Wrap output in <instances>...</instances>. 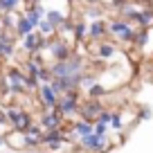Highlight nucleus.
Listing matches in <instances>:
<instances>
[{
  "mask_svg": "<svg viewBox=\"0 0 153 153\" xmlns=\"http://www.w3.org/2000/svg\"><path fill=\"white\" fill-rule=\"evenodd\" d=\"M83 63L86 61H83L81 54L72 52L63 61H54L50 65V72H52V76H70V74H76V72H83Z\"/></svg>",
  "mask_w": 153,
  "mask_h": 153,
  "instance_id": "1",
  "label": "nucleus"
},
{
  "mask_svg": "<svg viewBox=\"0 0 153 153\" xmlns=\"http://www.w3.org/2000/svg\"><path fill=\"white\" fill-rule=\"evenodd\" d=\"M104 34H106V23H104L101 18H95V20L90 23V36L95 38V41H99Z\"/></svg>",
  "mask_w": 153,
  "mask_h": 153,
  "instance_id": "14",
  "label": "nucleus"
},
{
  "mask_svg": "<svg viewBox=\"0 0 153 153\" xmlns=\"http://www.w3.org/2000/svg\"><path fill=\"white\" fill-rule=\"evenodd\" d=\"M45 146H48L50 151H61V149H63V142H61V140H52V142H45Z\"/></svg>",
  "mask_w": 153,
  "mask_h": 153,
  "instance_id": "25",
  "label": "nucleus"
},
{
  "mask_svg": "<svg viewBox=\"0 0 153 153\" xmlns=\"http://www.w3.org/2000/svg\"><path fill=\"white\" fill-rule=\"evenodd\" d=\"M48 48H50V54H52L56 61H63V59H68L72 54V48L61 36H56V41H52V43H48Z\"/></svg>",
  "mask_w": 153,
  "mask_h": 153,
  "instance_id": "9",
  "label": "nucleus"
},
{
  "mask_svg": "<svg viewBox=\"0 0 153 153\" xmlns=\"http://www.w3.org/2000/svg\"><path fill=\"white\" fill-rule=\"evenodd\" d=\"M48 45V41H45V36L41 32H29V34H25L23 36V48H25V52H29V54H36V52H41V50Z\"/></svg>",
  "mask_w": 153,
  "mask_h": 153,
  "instance_id": "6",
  "label": "nucleus"
},
{
  "mask_svg": "<svg viewBox=\"0 0 153 153\" xmlns=\"http://www.w3.org/2000/svg\"><path fill=\"white\" fill-rule=\"evenodd\" d=\"M115 56V48L110 43H99V48H97V59H101V61H108V59Z\"/></svg>",
  "mask_w": 153,
  "mask_h": 153,
  "instance_id": "15",
  "label": "nucleus"
},
{
  "mask_svg": "<svg viewBox=\"0 0 153 153\" xmlns=\"http://www.w3.org/2000/svg\"><path fill=\"white\" fill-rule=\"evenodd\" d=\"M61 122H63V117L59 113H54V110H48V113L43 115V122H41V126H43V131L45 128H61Z\"/></svg>",
  "mask_w": 153,
  "mask_h": 153,
  "instance_id": "11",
  "label": "nucleus"
},
{
  "mask_svg": "<svg viewBox=\"0 0 153 153\" xmlns=\"http://www.w3.org/2000/svg\"><path fill=\"white\" fill-rule=\"evenodd\" d=\"M20 5V0H0V9L2 11H16Z\"/></svg>",
  "mask_w": 153,
  "mask_h": 153,
  "instance_id": "24",
  "label": "nucleus"
},
{
  "mask_svg": "<svg viewBox=\"0 0 153 153\" xmlns=\"http://www.w3.org/2000/svg\"><path fill=\"white\" fill-rule=\"evenodd\" d=\"M108 128H115V131H122V128H124L122 110H110V122H108Z\"/></svg>",
  "mask_w": 153,
  "mask_h": 153,
  "instance_id": "17",
  "label": "nucleus"
},
{
  "mask_svg": "<svg viewBox=\"0 0 153 153\" xmlns=\"http://www.w3.org/2000/svg\"><path fill=\"white\" fill-rule=\"evenodd\" d=\"M113 5L117 7V9H124V7L128 5V0H113Z\"/></svg>",
  "mask_w": 153,
  "mask_h": 153,
  "instance_id": "27",
  "label": "nucleus"
},
{
  "mask_svg": "<svg viewBox=\"0 0 153 153\" xmlns=\"http://www.w3.org/2000/svg\"><path fill=\"white\" fill-rule=\"evenodd\" d=\"M54 110H56L61 117H68V115L76 113V110H79V95H76V90L63 92V97H59V99H56Z\"/></svg>",
  "mask_w": 153,
  "mask_h": 153,
  "instance_id": "2",
  "label": "nucleus"
},
{
  "mask_svg": "<svg viewBox=\"0 0 153 153\" xmlns=\"http://www.w3.org/2000/svg\"><path fill=\"white\" fill-rule=\"evenodd\" d=\"M32 29H36V27H34L25 16H20V18L16 20V34H18V36H25V34H29Z\"/></svg>",
  "mask_w": 153,
  "mask_h": 153,
  "instance_id": "16",
  "label": "nucleus"
},
{
  "mask_svg": "<svg viewBox=\"0 0 153 153\" xmlns=\"http://www.w3.org/2000/svg\"><path fill=\"white\" fill-rule=\"evenodd\" d=\"M70 133H74L76 137H83V135H90L92 133V124L88 120H81V122H76L74 126H70Z\"/></svg>",
  "mask_w": 153,
  "mask_h": 153,
  "instance_id": "13",
  "label": "nucleus"
},
{
  "mask_svg": "<svg viewBox=\"0 0 153 153\" xmlns=\"http://www.w3.org/2000/svg\"><path fill=\"white\" fill-rule=\"evenodd\" d=\"M79 144H81V149H86V151H92V153H101L106 151V146H108V140H106V135L101 137V135H83V137H79Z\"/></svg>",
  "mask_w": 153,
  "mask_h": 153,
  "instance_id": "7",
  "label": "nucleus"
},
{
  "mask_svg": "<svg viewBox=\"0 0 153 153\" xmlns=\"http://www.w3.org/2000/svg\"><path fill=\"white\" fill-rule=\"evenodd\" d=\"M104 92H106V88L101 86V83H92V86H88V97H90V99H101V97H104Z\"/></svg>",
  "mask_w": 153,
  "mask_h": 153,
  "instance_id": "20",
  "label": "nucleus"
},
{
  "mask_svg": "<svg viewBox=\"0 0 153 153\" xmlns=\"http://www.w3.org/2000/svg\"><path fill=\"white\" fill-rule=\"evenodd\" d=\"M79 110H81V120L92 122V120H97V115H99V110H101V101L99 99H90L83 106H79Z\"/></svg>",
  "mask_w": 153,
  "mask_h": 153,
  "instance_id": "10",
  "label": "nucleus"
},
{
  "mask_svg": "<svg viewBox=\"0 0 153 153\" xmlns=\"http://www.w3.org/2000/svg\"><path fill=\"white\" fill-rule=\"evenodd\" d=\"M36 27H38V32L43 34V36H45V34H48V36H52V34L56 32V27H54V25L50 23V20L45 18V16H43L41 20H38V25H36Z\"/></svg>",
  "mask_w": 153,
  "mask_h": 153,
  "instance_id": "18",
  "label": "nucleus"
},
{
  "mask_svg": "<svg viewBox=\"0 0 153 153\" xmlns=\"http://www.w3.org/2000/svg\"><path fill=\"white\" fill-rule=\"evenodd\" d=\"M5 79L9 81V90L11 92H25V90H29V76L25 74L23 70H18V68L7 70Z\"/></svg>",
  "mask_w": 153,
  "mask_h": 153,
  "instance_id": "4",
  "label": "nucleus"
},
{
  "mask_svg": "<svg viewBox=\"0 0 153 153\" xmlns=\"http://www.w3.org/2000/svg\"><path fill=\"white\" fill-rule=\"evenodd\" d=\"M7 120L11 122V126H14V131H25L29 124H32V117H29L27 110L18 108V106H11V108H7Z\"/></svg>",
  "mask_w": 153,
  "mask_h": 153,
  "instance_id": "5",
  "label": "nucleus"
},
{
  "mask_svg": "<svg viewBox=\"0 0 153 153\" xmlns=\"http://www.w3.org/2000/svg\"><path fill=\"white\" fill-rule=\"evenodd\" d=\"M56 99H59V95L52 90L50 83H41V86H38V101L45 106V110H54Z\"/></svg>",
  "mask_w": 153,
  "mask_h": 153,
  "instance_id": "8",
  "label": "nucleus"
},
{
  "mask_svg": "<svg viewBox=\"0 0 153 153\" xmlns=\"http://www.w3.org/2000/svg\"><path fill=\"white\" fill-rule=\"evenodd\" d=\"M36 81H38V83H50V81H52V72H50V68H45V65L38 68V72H36Z\"/></svg>",
  "mask_w": 153,
  "mask_h": 153,
  "instance_id": "22",
  "label": "nucleus"
},
{
  "mask_svg": "<svg viewBox=\"0 0 153 153\" xmlns=\"http://www.w3.org/2000/svg\"><path fill=\"white\" fill-rule=\"evenodd\" d=\"M45 18H48L50 23L54 25V27H59V25L65 20V16H63L61 11H56V9H50V11H45Z\"/></svg>",
  "mask_w": 153,
  "mask_h": 153,
  "instance_id": "19",
  "label": "nucleus"
},
{
  "mask_svg": "<svg viewBox=\"0 0 153 153\" xmlns=\"http://www.w3.org/2000/svg\"><path fill=\"white\" fill-rule=\"evenodd\" d=\"M92 133H95V135H101V137H104V135H108V124H106V122L95 120V122H92Z\"/></svg>",
  "mask_w": 153,
  "mask_h": 153,
  "instance_id": "23",
  "label": "nucleus"
},
{
  "mask_svg": "<svg viewBox=\"0 0 153 153\" xmlns=\"http://www.w3.org/2000/svg\"><path fill=\"white\" fill-rule=\"evenodd\" d=\"M2 144H5V135H0V146H2Z\"/></svg>",
  "mask_w": 153,
  "mask_h": 153,
  "instance_id": "28",
  "label": "nucleus"
},
{
  "mask_svg": "<svg viewBox=\"0 0 153 153\" xmlns=\"http://www.w3.org/2000/svg\"><path fill=\"white\" fill-rule=\"evenodd\" d=\"M151 108H146V106H144L142 110H140V115H137V120H151Z\"/></svg>",
  "mask_w": 153,
  "mask_h": 153,
  "instance_id": "26",
  "label": "nucleus"
},
{
  "mask_svg": "<svg viewBox=\"0 0 153 153\" xmlns=\"http://www.w3.org/2000/svg\"><path fill=\"white\" fill-rule=\"evenodd\" d=\"M106 32H110L115 38H120V41H133V34H135V29L128 25V20H124V18H113L108 25H106Z\"/></svg>",
  "mask_w": 153,
  "mask_h": 153,
  "instance_id": "3",
  "label": "nucleus"
},
{
  "mask_svg": "<svg viewBox=\"0 0 153 153\" xmlns=\"http://www.w3.org/2000/svg\"><path fill=\"white\" fill-rule=\"evenodd\" d=\"M18 153H25V151H18ZM29 153H32V151H29Z\"/></svg>",
  "mask_w": 153,
  "mask_h": 153,
  "instance_id": "29",
  "label": "nucleus"
},
{
  "mask_svg": "<svg viewBox=\"0 0 153 153\" xmlns=\"http://www.w3.org/2000/svg\"><path fill=\"white\" fill-rule=\"evenodd\" d=\"M72 29H74V41H76V43H81L83 36H86V32H88V25L83 23V20H79V23H74Z\"/></svg>",
  "mask_w": 153,
  "mask_h": 153,
  "instance_id": "21",
  "label": "nucleus"
},
{
  "mask_svg": "<svg viewBox=\"0 0 153 153\" xmlns=\"http://www.w3.org/2000/svg\"><path fill=\"white\" fill-rule=\"evenodd\" d=\"M0 56H14V38L9 34H0Z\"/></svg>",
  "mask_w": 153,
  "mask_h": 153,
  "instance_id": "12",
  "label": "nucleus"
}]
</instances>
